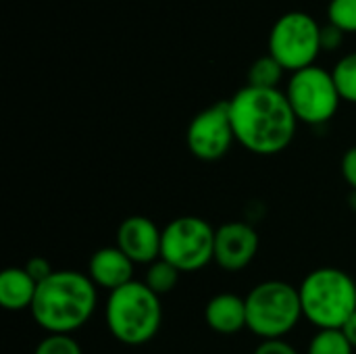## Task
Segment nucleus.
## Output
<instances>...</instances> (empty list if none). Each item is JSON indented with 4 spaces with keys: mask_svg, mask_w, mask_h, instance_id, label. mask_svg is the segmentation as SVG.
<instances>
[{
    "mask_svg": "<svg viewBox=\"0 0 356 354\" xmlns=\"http://www.w3.org/2000/svg\"><path fill=\"white\" fill-rule=\"evenodd\" d=\"M227 102L236 142L246 150L271 156L284 152L294 140L298 119L280 88L244 86Z\"/></svg>",
    "mask_w": 356,
    "mask_h": 354,
    "instance_id": "nucleus-1",
    "label": "nucleus"
},
{
    "mask_svg": "<svg viewBox=\"0 0 356 354\" xmlns=\"http://www.w3.org/2000/svg\"><path fill=\"white\" fill-rule=\"evenodd\" d=\"M96 300L98 288L88 275L73 269H60L38 284L29 311L33 321L48 334L71 336L92 319Z\"/></svg>",
    "mask_w": 356,
    "mask_h": 354,
    "instance_id": "nucleus-2",
    "label": "nucleus"
},
{
    "mask_svg": "<svg viewBox=\"0 0 356 354\" xmlns=\"http://www.w3.org/2000/svg\"><path fill=\"white\" fill-rule=\"evenodd\" d=\"M104 319L111 336L127 346H142L150 342L163 323V305L144 282H129L127 286L108 294Z\"/></svg>",
    "mask_w": 356,
    "mask_h": 354,
    "instance_id": "nucleus-3",
    "label": "nucleus"
},
{
    "mask_svg": "<svg viewBox=\"0 0 356 354\" xmlns=\"http://www.w3.org/2000/svg\"><path fill=\"white\" fill-rule=\"evenodd\" d=\"M298 292L302 315L317 330H340L356 313V282L342 269H313Z\"/></svg>",
    "mask_w": 356,
    "mask_h": 354,
    "instance_id": "nucleus-4",
    "label": "nucleus"
},
{
    "mask_svg": "<svg viewBox=\"0 0 356 354\" xmlns=\"http://www.w3.org/2000/svg\"><path fill=\"white\" fill-rule=\"evenodd\" d=\"M300 319V292L288 282H261L246 296V328L261 340H284Z\"/></svg>",
    "mask_w": 356,
    "mask_h": 354,
    "instance_id": "nucleus-5",
    "label": "nucleus"
},
{
    "mask_svg": "<svg viewBox=\"0 0 356 354\" xmlns=\"http://www.w3.org/2000/svg\"><path fill=\"white\" fill-rule=\"evenodd\" d=\"M321 50V25L309 13L290 10L273 23L269 54L286 71L296 73L315 65Z\"/></svg>",
    "mask_w": 356,
    "mask_h": 354,
    "instance_id": "nucleus-6",
    "label": "nucleus"
},
{
    "mask_svg": "<svg viewBox=\"0 0 356 354\" xmlns=\"http://www.w3.org/2000/svg\"><path fill=\"white\" fill-rule=\"evenodd\" d=\"M215 232L202 217H177L163 230L161 259L181 273H196L215 261Z\"/></svg>",
    "mask_w": 356,
    "mask_h": 354,
    "instance_id": "nucleus-7",
    "label": "nucleus"
},
{
    "mask_svg": "<svg viewBox=\"0 0 356 354\" xmlns=\"http://www.w3.org/2000/svg\"><path fill=\"white\" fill-rule=\"evenodd\" d=\"M286 96L296 119L307 125L327 123L334 119L342 102L334 75L317 65L292 73Z\"/></svg>",
    "mask_w": 356,
    "mask_h": 354,
    "instance_id": "nucleus-8",
    "label": "nucleus"
},
{
    "mask_svg": "<svg viewBox=\"0 0 356 354\" xmlns=\"http://www.w3.org/2000/svg\"><path fill=\"white\" fill-rule=\"evenodd\" d=\"M186 142L190 152L198 161L213 163L223 159L236 142L229 117V102L221 100L200 111L188 125Z\"/></svg>",
    "mask_w": 356,
    "mask_h": 354,
    "instance_id": "nucleus-9",
    "label": "nucleus"
},
{
    "mask_svg": "<svg viewBox=\"0 0 356 354\" xmlns=\"http://www.w3.org/2000/svg\"><path fill=\"white\" fill-rule=\"evenodd\" d=\"M259 252V234L244 221H229L215 232V263L229 273L246 269Z\"/></svg>",
    "mask_w": 356,
    "mask_h": 354,
    "instance_id": "nucleus-10",
    "label": "nucleus"
},
{
    "mask_svg": "<svg viewBox=\"0 0 356 354\" xmlns=\"http://www.w3.org/2000/svg\"><path fill=\"white\" fill-rule=\"evenodd\" d=\"M117 246L136 265H150L161 259L163 230L144 215H131L117 230Z\"/></svg>",
    "mask_w": 356,
    "mask_h": 354,
    "instance_id": "nucleus-11",
    "label": "nucleus"
},
{
    "mask_svg": "<svg viewBox=\"0 0 356 354\" xmlns=\"http://www.w3.org/2000/svg\"><path fill=\"white\" fill-rule=\"evenodd\" d=\"M134 261L115 244L98 248L88 265V277L108 294L134 282Z\"/></svg>",
    "mask_w": 356,
    "mask_h": 354,
    "instance_id": "nucleus-12",
    "label": "nucleus"
},
{
    "mask_svg": "<svg viewBox=\"0 0 356 354\" xmlns=\"http://www.w3.org/2000/svg\"><path fill=\"white\" fill-rule=\"evenodd\" d=\"M209 328L217 334L232 336L246 328V298L229 292L215 294L204 309Z\"/></svg>",
    "mask_w": 356,
    "mask_h": 354,
    "instance_id": "nucleus-13",
    "label": "nucleus"
},
{
    "mask_svg": "<svg viewBox=\"0 0 356 354\" xmlns=\"http://www.w3.org/2000/svg\"><path fill=\"white\" fill-rule=\"evenodd\" d=\"M38 284L25 267H8L0 273V307L6 311L31 309Z\"/></svg>",
    "mask_w": 356,
    "mask_h": 354,
    "instance_id": "nucleus-14",
    "label": "nucleus"
},
{
    "mask_svg": "<svg viewBox=\"0 0 356 354\" xmlns=\"http://www.w3.org/2000/svg\"><path fill=\"white\" fill-rule=\"evenodd\" d=\"M284 71L286 69L271 54L259 56L250 65V69H248V83L246 86L265 88V90H277L280 88V81L284 77Z\"/></svg>",
    "mask_w": 356,
    "mask_h": 354,
    "instance_id": "nucleus-15",
    "label": "nucleus"
},
{
    "mask_svg": "<svg viewBox=\"0 0 356 354\" xmlns=\"http://www.w3.org/2000/svg\"><path fill=\"white\" fill-rule=\"evenodd\" d=\"M179 275L181 271L175 269L171 263H167L165 259H159L154 263L148 265L146 269V275H144V284L156 294V296H163V294H169L175 290L177 282H179Z\"/></svg>",
    "mask_w": 356,
    "mask_h": 354,
    "instance_id": "nucleus-16",
    "label": "nucleus"
},
{
    "mask_svg": "<svg viewBox=\"0 0 356 354\" xmlns=\"http://www.w3.org/2000/svg\"><path fill=\"white\" fill-rule=\"evenodd\" d=\"M309 354H355V348L342 330H319L309 344Z\"/></svg>",
    "mask_w": 356,
    "mask_h": 354,
    "instance_id": "nucleus-17",
    "label": "nucleus"
},
{
    "mask_svg": "<svg viewBox=\"0 0 356 354\" xmlns=\"http://www.w3.org/2000/svg\"><path fill=\"white\" fill-rule=\"evenodd\" d=\"M334 81L338 86V92L342 100L356 104V52H350L338 61V65L332 71Z\"/></svg>",
    "mask_w": 356,
    "mask_h": 354,
    "instance_id": "nucleus-18",
    "label": "nucleus"
},
{
    "mask_svg": "<svg viewBox=\"0 0 356 354\" xmlns=\"http://www.w3.org/2000/svg\"><path fill=\"white\" fill-rule=\"evenodd\" d=\"M327 21L344 33H356V0H330Z\"/></svg>",
    "mask_w": 356,
    "mask_h": 354,
    "instance_id": "nucleus-19",
    "label": "nucleus"
},
{
    "mask_svg": "<svg viewBox=\"0 0 356 354\" xmlns=\"http://www.w3.org/2000/svg\"><path fill=\"white\" fill-rule=\"evenodd\" d=\"M33 354H83L81 346L69 334H48Z\"/></svg>",
    "mask_w": 356,
    "mask_h": 354,
    "instance_id": "nucleus-20",
    "label": "nucleus"
},
{
    "mask_svg": "<svg viewBox=\"0 0 356 354\" xmlns=\"http://www.w3.org/2000/svg\"><path fill=\"white\" fill-rule=\"evenodd\" d=\"M25 271L31 275V280H33L35 284L46 282V280L54 273V269H52L50 261H48V259H44V257H33V259H29V261L25 263Z\"/></svg>",
    "mask_w": 356,
    "mask_h": 354,
    "instance_id": "nucleus-21",
    "label": "nucleus"
},
{
    "mask_svg": "<svg viewBox=\"0 0 356 354\" xmlns=\"http://www.w3.org/2000/svg\"><path fill=\"white\" fill-rule=\"evenodd\" d=\"M342 40H344V31L340 27H336L334 23H325L321 25V48L323 50H336L342 46Z\"/></svg>",
    "mask_w": 356,
    "mask_h": 354,
    "instance_id": "nucleus-22",
    "label": "nucleus"
},
{
    "mask_svg": "<svg viewBox=\"0 0 356 354\" xmlns=\"http://www.w3.org/2000/svg\"><path fill=\"white\" fill-rule=\"evenodd\" d=\"M342 177L350 186V190L356 192V146L348 148L342 156Z\"/></svg>",
    "mask_w": 356,
    "mask_h": 354,
    "instance_id": "nucleus-23",
    "label": "nucleus"
},
{
    "mask_svg": "<svg viewBox=\"0 0 356 354\" xmlns=\"http://www.w3.org/2000/svg\"><path fill=\"white\" fill-rule=\"evenodd\" d=\"M254 354H298V351L286 340H263Z\"/></svg>",
    "mask_w": 356,
    "mask_h": 354,
    "instance_id": "nucleus-24",
    "label": "nucleus"
},
{
    "mask_svg": "<svg viewBox=\"0 0 356 354\" xmlns=\"http://www.w3.org/2000/svg\"><path fill=\"white\" fill-rule=\"evenodd\" d=\"M340 330H342V334L346 336V340L353 344V348L356 351V313L344 323V325H342V328H340Z\"/></svg>",
    "mask_w": 356,
    "mask_h": 354,
    "instance_id": "nucleus-25",
    "label": "nucleus"
}]
</instances>
